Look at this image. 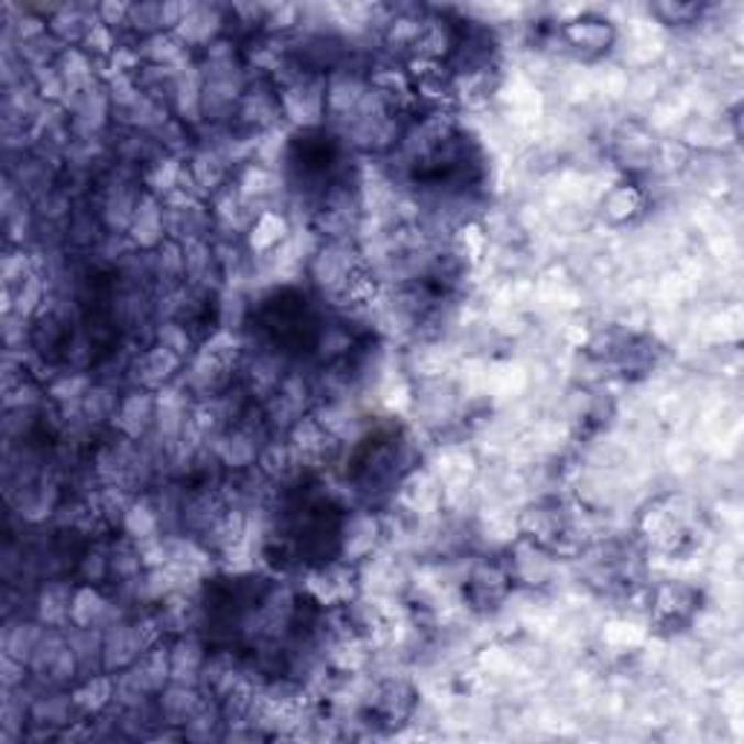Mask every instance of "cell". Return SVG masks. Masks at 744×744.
<instances>
[{
    "mask_svg": "<svg viewBox=\"0 0 744 744\" xmlns=\"http://www.w3.org/2000/svg\"><path fill=\"white\" fill-rule=\"evenodd\" d=\"M361 265H366L364 251L355 242H349V239H335V242L317 244V251L308 260V276H311V283L317 285V292L324 297L340 303L349 280L355 276Z\"/></svg>",
    "mask_w": 744,
    "mask_h": 744,
    "instance_id": "6da1fadb",
    "label": "cell"
},
{
    "mask_svg": "<svg viewBox=\"0 0 744 744\" xmlns=\"http://www.w3.org/2000/svg\"><path fill=\"white\" fill-rule=\"evenodd\" d=\"M306 593L315 599V605L332 611V608L349 605L358 593V567L349 561H332V565L315 567L303 582Z\"/></svg>",
    "mask_w": 744,
    "mask_h": 744,
    "instance_id": "7a4b0ae2",
    "label": "cell"
},
{
    "mask_svg": "<svg viewBox=\"0 0 744 744\" xmlns=\"http://www.w3.org/2000/svg\"><path fill=\"white\" fill-rule=\"evenodd\" d=\"M381 535H384V524H381L372 512H355V515H347L343 524L338 526L340 558L349 561V565H361V561L375 556Z\"/></svg>",
    "mask_w": 744,
    "mask_h": 744,
    "instance_id": "3957f363",
    "label": "cell"
},
{
    "mask_svg": "<svg viewBox=\"0 0 744 744\" xmlns=\"http://www.w3.org/2000/svg\"><path fill=\"white\" fill-rule=\"evenodd\" d=\"M558 39H565V44L573 50L576 56L582 58H597L602 53H608V47L616 41V30L611 21L605 18L582 15L567 21L561 30H558Z\"/></svg>",
    "mask_w": 744,
    "mask_h": 744,
    "instance_id": "277c9868",
    "label": "cell"
},
{
    "mask_svg": "<svg viewBox=\"0 0 744 744\" xmlns=\"http://www.w3.org/2000/svg\"><path fill=\"white\" fill-rule=\"evenodd\" d=\"M129 239L134 248H140V251H157V248L169 239L163 198H157V195L152 193L140 195L138 210H134V219H131L129 227Z\"/></svg>",
    "mask_w": 744,
    "mask_h": 744,
    "instance_id": "5b68a950",
    "label": "cell"
},
{
    "mask_svg": "<svg viewBox=\"0 0 744 744\" xmlns=\"http://www.w3.org/2000/svg\"><path fill=\"white\" fill-rule=\"evenodd\" d=\"M180 366H184V358L163 349L161 343H152L131 361L129 372L131 381L140 384V390H163L166 384H172Z\"/></svg>",
    "mask_w": 744,
    "mask_h": 744,
    "instance_id": "8992f818",
    "label": "cell"
},
{
    "mask_svg": "<svg viewBox=\"0 0 744 744\" xmlns=\"http://www.w3.org/2000/svg\"><path fill=\"white\" fill-rule=\"evenodd\" d=\"M698 593L683 582H664L652 591L648 614L660 625H680L683 620L696 614Z\"/></svg>",
    "mask_w": 744,
    "mask_h": 744,
    "instance_id": "52a82bcc",
    "label": "cell"
},
{
    "mask_svg": "<svg viewBox=\"0 0 744 744\" xmlns=\"http://www.w3.org/2000/svg\"><path fill=\"white\" fill-rule=\"evenodd\" d=\"M157 419V402L149 390H134L120 398V407L113 413V428L120 430L122 437H129L138 442L140 437H146L149 428H154Z\"/></svg>",
    "mask_w": 744,
    "mask_h": 744,
    "instance_id": "ba28073f",
    "label": "cell"
},
{
    "mask_svg": "<svg viewBox=\"0 0 744 744\" xmlns=\"http://www.w3.org/2000/svg\"><path fill=\"white\" fill-rule=\"evenodd\" d=\"M288 236H292V225L285 219V212L271 207V210H262L253 219L251 230L244 233V244H248L251 256H260L262 260V256H271Z\"/></svg>",
    "mask_w": 744,
    "mask_h": 744,
    "instance_id": "9c48e42d",
    "label": "cell"
},
{
    "mask_svg": "<svg viewBox=\"0 0 744 744\" xmlns=\"http://www.w3.org/2000/svg\"><path fill=\"white\" fill-rule=\"evenodd\" d=\"M99 24L97 7H81V3H62L56 15L47 21V33L62 44V47H76L85 41L88 30Z\"/></svg>",
    "mask_w": 744,
    "mask_h": 744,
    "instance_id": "30bf717a",
    "label": "cell"
},
{
    "mask_svg": "<svg viewBox=\"0 0 744 744\" xmlns=\"http://www.w3.org/2000/svg\"><path fill=\"white\" fill-rule=\"evenodd\" d=\"M614 149L623 166H632V169H646V166H655L657 140L652 138L643 125H637V122L623 125V129L616 131Z\"/></svg>",
    "mask_w": 744,
    "mask_h": 744,
    "instance_id": "8fae6325",
    "label": "cell"
},
{
    "mask_svg": "<svg viewBox=\"0 0 744 744\" xmlns=\"http://www.w3.org/2000/svg\"><path fill=\"white\" fill-rule=\"evenodd\" d=\"M74 591L65 582H47L35 597V620L47 628H65L70 625V602Z\"/></svg>",
    "mask_w": 744,
    "mask_h": 744,
    "instance_id": "7c38bea8",
    "label": "cell"
},
{
    "mask_svg": "<svg viewBox=\"0 0 744 744\" xmlns=\"http://www.w3.org/2000/svg\"><path fill=\"white\" fill-rule=\"evenodd\" d=\"M646 207V195L639 193L634 184H616L611 186L602 198V216H605L611 225H625V221H634Z\"/></svg>",
    "mask_w": 744,
    "mask_h": 744,
    "instance_id": "4fadbf2b",
    "label": "cell"
},
{
    "mask_svg": "<svg viewBox=\"0 0 744 744\" xmlns=\"http://www.w3.org/2000/svg\"><path fill=\"white\" fill-rule=\"evenodd\" d=\"M111 616L108 599L97 588H76L70 602V625L74 628H102Z\"/></svg>",
    "mask_w": 744,
    "mask_h": 744,
    "instance_id": "5bb4252c",
    "label": "cell"
},
{
    "mask_svg": "<svg viewBox=\"0 0 744 744\" xmlns=\"http://www.w3.org/2000/svg\"><path fill=\"white\" fill-rule=\"evenodd\" d=\"M44 634H47V625L41 623H24V620L21 623H7V628H3V655L15 657V660L30 666Z\"/></svg>",
    "mask_w": 744,
    "mask_h": 744,
    "instance_id": "9a60e30c",
    "label": "cell"
},
{
    "mask_svg": "<svg viewBox=\"0 0 744 744\" xmlns=\"http://www.w3.org/2000/svg\"><path fill=\"white\" fill-rule=\"evenodd\" d=\"M172 657V680H178V683H198L201 680V669L207 664V657H204V648L198 639L193 637H180L175 646L169 648Z\"/></svg>",
    "mask_w": 744,
    "mask_h": 744,
    "instance_id": "2e32d148",
    "label": "cell"
},
{
    "mask_svg": "<svg viewBox=\"0 0 744 744\" xmlns=\"http://www.w3.org/2000/svg\"><path fill=\"white\" fill-rule=\"evenodd\" d=\"M201 704V696L195 692L193 683H178L172 680L169 687L161 689V715L169 724H186L193 719V712Z\"/></svg>",
    "mask_w": 744,
    "mask_h": 744,
    "instance_id": "e0dca14e",
    "label": "cell"
},
{
    "mask_svg": "<svg viewBox=\"0 0 744 744\" xmlns=\"http://www.w3.org/2000/svg\"><path fill=\"white\" fill-rule=\"evenodd\" d=\"M74 707L79 712H102L113 701V678L108 675H88L81 687L74 689Z\"/></svg>",
    "mask_w": 744,
    "mask_h": 744,
    "instance_id": "ac0fdd59",
    "label": "cell"
},
{
    "mask_svg": "<svg viewBox=\"0 0 744 744\" xmlns=\"http://www.w3.org/2000/svg\"><path fill=\"white\" fill-rule=\"evenodd\" d=\"M120 398L122 396H117V390L108 387V384H99V387L90 384L88 396L81 398V416H85L88 425H99V422L113 419V413L120 407Z\"/></svg>",
    "mask_w": 744,
    "mask_h": 744,
    "instance_id": "d6986e66",
    "label": "cell"
},
{
    "mask_svg": "<svg viewBox=\"0 0 744 744\" xmlns=\"http://www.w3.org/2000/svg\"><path fill=\"white\" fill-rule=\"evenodd\" d=\"M154 343H161L163 349H169L178 358H186L193 352V332L180 320H163L154 332Z\"/></svg>",
    "mask_w": 744,
    "mask_h": 744,
    "instance_id": "ffe728a7",
    "label": "cell"
},
{
    "mask_svg": "<svg viewBox=\"0 0 744 744\" xmlns=\"http://www.w3.org/2000/svg\"><path fill=\"white\" fill-rule=\"evenodd\" d=\"M704 7L698 3H655L648 7V15H655L660 24H696V18H701Z\"/></svg>",
    "mask_w": 744,
    "mask_h": 744,
    "instance_id": "44dd1931",
    "label": "cell"
}]
</instances>
